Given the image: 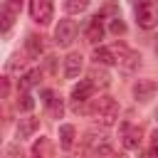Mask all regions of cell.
<instances>
[{
  "mask_svg": "<svg viewBox=\"0 0 158 158\" xmlns=\"http://www.w3.org/2000/svg\"><path fill=\"white\" fill-rule=\"evenodd\" d=\"M94 89H96V86H94L89 79H86V81H79V84L72 89V101H74V104H84V101H89V99L94 96Z\"/></svg>",
  "mask_w": 158,
  "mask_h": 158,
  "instance_id": "obj_10",
  "label": "cell"
},
{
  "mask_svg": "<svg viewBox=\"0 0 158 158\" xmlns=\"http://www.w3.org/2000/svg\"><path fill=\"white\" fill-rule=\"evenodd\" d=\"M40 79H42V72H40V69H32V72H27V74L20 79V89H22V91H27V89L37 86V84H40Z\"/></svg>",
  "mask_w": 158,
  "mask_h": 158,
  "instance_id": "obj_16",
  "label": "cell"
},
{
  "mask_svg": "<svg viewBox=\"0 0 158 158\" xmlns=\"http://www.w3.org/2000/svg\"><path fill=\"white\" fill-rule=\"evenodd\" d=\"M156 91H158V84H156L153 79H138V81L133 84V96H136V101H151V99L156 96Z\"/></svg>",
  "mask_w": 158,
  "mask_h": 158,
  "instance_id": "obj_7",
  "label": "cell"
},
{
  "mask_svg": "<svg viewBox=\"0 0 158 158\" xmlns=\"http://www.w3.org/2000/svg\"><path fill=\"white\" fill-rule=\"evenodd\" d=\"M89 2H91V0H67V2H64V10H67L69 15H79V12H84V10L89 7Z\"/></svg>",
  "mask_w": 158,
  "mask_h": 158,
  "instance_id": "obj_18",
  "label": "cell"
},
{
  "mask_svg": "<svg viewBox=\"0 0 158 158\" xmlns=\"http://www.w3.org/2000/svg\"><path fill=\"white\" fill-rule=\"evenodd\" d=\"M30 15L40 25L52 22V0H30Z\"/></svg>",
  "mask_w": 158,
  "mask_h": 158,
  "instance_id": "obj_5",
  "label": "cell"
},
{
  "mask_svg": "<svg viewBox=\"0 0 158 158\" xmlns=\"http://www.w3.org/2000/svg\"><path fill=\"white\" fill-rule=\"evenodd\" d=\"M49 151H52V148H49V141H47V138H40V141L32 146V156H49Z\"/></svg>",
  "mask_w": 158,
  "mask_h": 158,
  "instance_id": "obj_20",
  "label": "cell"
},
{
  "mask_svg": "<svg viewBox=\"0 0 158 158\" xmlns=\"http://www.w3.org/2000/svg\"><path fill=\"white\" fill-rule=\"evenodd\" d=\"M148 156H153V158L158 156V131L153 133V143H151V148H148Z\"/></svg>",
  "mask_w": 158,
  "mask_h": 158,
  "instance_id": "obj_25",
  "label": "cell"
},
{
  "mask_svg": "<svg viewBox=\"0 0 158 158\" xmlns=\"http://www.w3.org/2000/svg\"><path fill=\"white\" fill-rule=\"evenodd\" d=\"M37 128H40V121L37 118H32V116L20 118V123H17V138H30Z\"/></svg>",
  "mask_w": 158,
  "mask_h": 158,
  "instance_id": "obj_12",
  "label": "cell"
},
{
  "mask_svg": "<svg viewBox=\"0 0 158 158\" xmlns=\"http://www.w3.org/2000/svg\"><path fill=\"white\" fill-rule=\"evenodd\" d=\"M59 141H62V148L69 151L74 146V126H69V123L59 126Z\"/></svg>",
  "mask_w": 158,
  "mask_h": 158,
  "instance_id": "obj_17",
  "label": "cell"
},
{
  "mask_svg": "<svg viewBox=\"0 0 158 158\" xmlns=\"http://www.w3.org/2000/svg\"><path fill=\"white\" fill-rule=\"evenodd\" d=\"M136 20H138V27L151 30V27H156L158 15H156V10H153V5H151V2H141V5L136 7Z\"/></svg>",
  "mask_w": 158,
  "mask_h": 158,
  "instance_id": "obj_6",
  "label": "cell"
},
{
  "mask_svg": "<svg viewBox=\"0 0 158 158\" xmlns=\"http://www.w3.org/2000/svg\"><path fill=\"white\" fill-rule=\"evenodd\" d=\"M47 106H49L52 118H62V114H64V104H62V99H59V96H52V99L47 101Z\"/></svg>",
  "mask_w": 158,
  "mask_h": 158,
  "instance_id": "obj_19",
  "label": "cell"
},
{
  "mask_svg": "<svg viewBox=\"0 0 158 158\" xmlns=\"http://www.w3.org/2000/svg\"><path fill=\"white\" fill-rule=\"evenodd\" d=\"M94 153H101V156H111V153H114V148H111V146H106V143H101V146H96V148H94Z\"/></svg>",
  "mask_w": 158,
  "mask_h": 158,
  "instance_id": "obj_24",
  "label": "cell"
},
{
  "mask_svg": "<svg viewBox=\"0 0 158 158\" xmlns=\"http://www.w3.org/2000/svg\"><path fill=\"white\" fill-rule=\"evenodd\" d=\"M111 32H114V35H123V32H126V25H123V20L114 17V20H111Z\"/></svg>",
  "mask_w": 158,
  "mask_h": 158,
  "instance_id": "obj_22",
  "label": "cell"
},
{
  "mask_svg": "<svg viewBox=\"0 0 158 158\" xmlns=\"http://www.w3.org/2000/svg\"><path fill=\"white\" fill-rule=\"evenodd\" d=\"M89 81H91L94 86H109V84H111V77H109L104 69H99V64H96V67L89 72Z\"/></svg>",
  "mask_w": 158,
  "mask_h": 158,
  "instance_id": "obj_15",
  "label": "cell"
},
{
  "mask_svg": "<svg viewBox=\"0 0 158 158\" xmlns=\"http://www.w3.org/2000/svg\"><path fill=\"white\" fill-rule=\"evenodd\" d=\"M111 52H114V57H116V64H121L126 72H131V69H136V67L141 64V54L133 52V49H128V47L121 44V42L111 44Z\"/></svg>",
  "mask_w": 158,
  "mask_h": 158,
  "instance_id": "obj_3",
  "label": "cell"
},
{
  "mask_svg": "<svg viewBox=\"0 0 158 158\" xmlns=\"http://www.w3.org/2000/svg\"><path fill=\"white\" fill-rule=\"evenodd\" d=\"M94 62L96 64H116V57H114L111 47H96L94 49Z\"/></svg>",
  "mask_w": 158,
  "mask_h": 158,
  "instance_id": "obj_14",
  "label": "cell"
},
{
  "mask_svg": "<svg viewBox=\"0 0 158 158\" xmlns=\"http://www.w3.org/2000/svg\"><path fill=\"white\" fill-rule=\"evenodd\" d=\"M81 67H84V57L79 52H72L67 59H64V77L67 79H77L81 74Z\"/></svg>",
  "mask_w": 158,
  "mask_h": 158,
  "instance_id": "obj_8",
  "label": "cell"
},
{
  "mask_svg": "<svg viewBox=\"0 0 158 158\" xmlns=\"http://www.w3.org/2000/svg\"><path fill=\"white\" fill-rule=\"evenodd\" d=\"M121 138H123V148H128V151H136L141 146V131L131 123L121 126Z\"/></svg>",
  "mask_w": 158,
  "mask_h": 158,
  "instance_id": "obj_9",
  "label": "cell"
},
{
  "mask_svg": "<svg viewBox=\"0 0 158 158\" xmlns=\"http://www.w3.org/2000/svg\"><path fill=\"white\" fill-rule=\"evenodd\" d=\"M104 37V27H101V15H94L91 17V22H89V27H86V42H91V44H96L99 40Z\"/></svg>",
  "mask_w": 158,
  "mask_h": 158,
  "instance_id": "obj_11",
  "label": "cell"
},
{
  "mask_svg": "<svg viewBox=\"0 0 158 158\" xmlns=\"http://www.w3.org/2000/svg\"><path fill=\"white\" fill-rule=\"evenodd\" d=\"M20 10H22V0H2L0 2V32H7L15 20L20 17Z\"/></svg>",
  "mask_w": 158,
  "mask_h": 158,
  "instance_id": "obj_2",
  "label": "cell"
},
{
  "mask_svg": "<svg viewBox=\"0 0 158 158\" xmlns=\"http://www.w3.org/2000/svg\"><path fill=\"white\" fill-rule=\"evenodd\" d=\"M77 37V22L74 20H59V25L54 27V42L57 47H69Z\"/></svg>",
  "mask_w": 158,
  "mask_h": 158,
  "instance_id": "obj_4",
  "label": "cell"
},
{
  "mask_svg": "<svg viewBox=\"0 0 158 158\" xmlns=\"http://www.w3.org/2000/svg\"><path fill=\"white\" fill-rule=\"evenodd\" d=\"M10 94V79L7 77H0V99H5Z\"/></svg>",
  "mask_w": 158,
  "mask_h": 158,
  "instance_id": "obj_23",
  "label": "cell"
},
{
  "mask_svg": "<svg viewBox=\"0 0 158 158\" xmlns=\"http://www.w3.org/2000/svg\"><path fill=\"white\" fill-rule=\"evenodd\" d=\"M17 106H20L22 111H32V109H35V99H32L27 91H22L20 99H17Z\"/></svg>",
  "mask_w": 158,
  "mask_h": 158,
  "instance_id": "obj_21",
  "label": "cell"
},
{
  "mask_svg": "<svg viewBox=\"0 0 158 158\" xmlns=\"http://www.w3.org/2000/svg\"><path fill=\"white\" fill-rule=\"evenodd\" d=\"M25 47H27V54H30V57H40V54H42V49H44L42 37H37V35H27Z\"/></svg>",
  "mask_w": 158,
  "mask_h": 158,
  "instance_id": "obj_13",
  "label": "cell"
},
{
  "mask_svg": "<svg viewBox=\"0 0 158 158\" xmlns=\"http://www.w3.org/2000/svg\"><path fill=\"white\" fill-rule=\"evenodd\" d=\"M94 114L101 121V126H114L116 118H118V104L111 96H101L96 101V106H94Z\"/></svg>",
  "mask_w": 158,
  "mask_h": 158,
  "instance_id": "obj_1",
  "label": "cell"
}]
</instances>
